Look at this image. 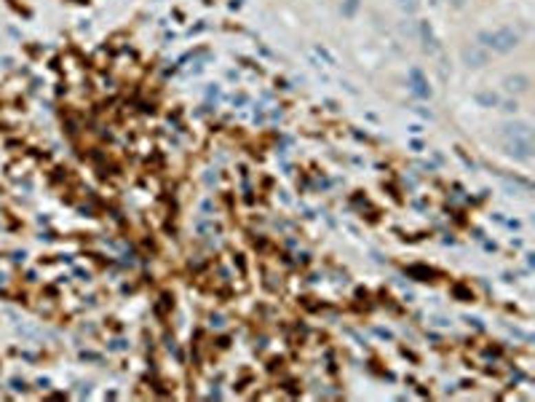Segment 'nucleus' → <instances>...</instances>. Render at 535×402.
I'll return each instance as SVG.
<instances>
[{
    "instance_id": "1",
    "label": "nucleus",
    "mask_w": 535,
    "mask_h": 402,
    "mask_svg": "<svg viewBox=\"0 0 535 402\" xmlns=\"http://www.w3.org/2000/svg\"><path fill=\"white\" fill-rule=\"evenodd\" d=\"M503 137H506V148H509V153L519 156V158H530V151H533L530 126L527 124H511V126H506Z\"/></svg>"
},
{
    "instance_id": "2",
    "label": "nucleus",
    "mask_w": 535,
    "mask_h": 402,
    "mask_svg": "<svg viewBox=\"0 0 535 402\" xmlns=\"http://www.w3.org/2000/svg\"><path fill=\"white\" fill-rule=\"evenodd\" d=\"M482 46L492 51H511L519 46V32L514 27H498V30H487L479 35Z\"/></svg>"
},
{
    "instance_id": "3",
    "label": "nucleus",
    "mask_w": 535,
    "mask_h": 402,
    "mask_svg": "<svg viewBox=\"0 0 535 402\" xmlns=\"http://www.w3.org/2000/svg\"><path fill=\"white\" fill-rule=\"evenodd\" d=\"M402 8L404 11H415L417 8V0H402Z\"/></svg>"
}]
</instances>
